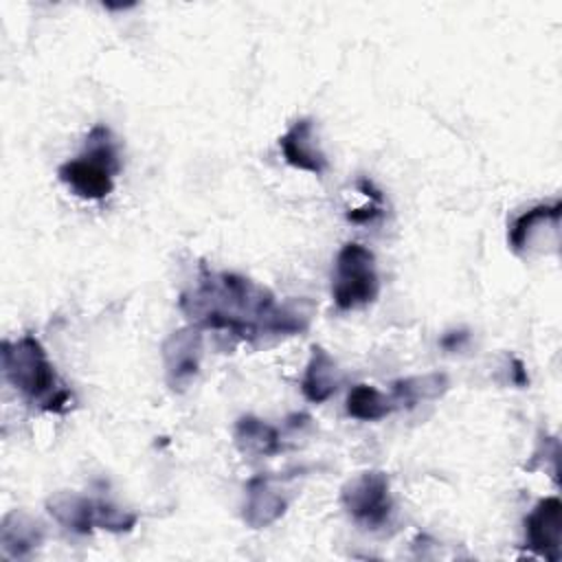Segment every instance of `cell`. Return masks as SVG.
Instances as JSON below:
<instances>
[{
	"label": "cell",
	"mask_w": 562,
	"mask_h": 562,
	"mask_svg": "<svg viewBox=\"0 0 562 562\" xmlns=\"http://www.w3.org/2000/svg\"><path fill=\"white\" fill-rule=\"evenodd\" d=\"M180 310L198 329H224L244 340L259 336H292L310 325L301 303L277 305L270 290L235 272L202 268L195 290L180 296Z\"/></svg>",
	"instance_id": "6da1fadb"
},
{
	"label": "cell",
	"mask_w": 562,
	"mask_h": 562,
	"mask_svg": "<svg viewBox=\"0 0 562 562\" xmlns=\"http://www.w3.org/2000/svg\"><path fill=\"white\" fill-rule=\"evenodd\" d=\"M2 373L7 382L44 411L66 413L72 406L70 393L59 382L42 342L26 334L2 342Z\"/></svg>",
	"instance_id": "7a4b0ae2"
},
{
	"label": "cell",
	"mask_w": 562,
	"mask_h": 562,
	"mask_svg": "<svg viewBox=\"0 0 562 562\" xmlns=\"http://www.w3.org/2000/svg\"><path fill=\"white\" fill-rule=\"evenodd\" d=\"M121 171L116 143L105 125H94L88 136L83 151L64 162L57 176L68 184L75 195L86 200H101L114 189V176Z\"/></svg>",
	"instance_id": "3957f363"
},
{
	"label": "cell",
	"mask_w": 562,
	"mask_h": 562,
	"mask_svg": "<svg viewBox=\"0 0 562 562\" xmlns=\"http://www.w3.org/2000/svg\"><path fill=\"white\" fill-rule=\"evenodd\" d=\"M380 292L375 257L358 241L345 244L336 255L331 299L338 310H356L373 303Z\"/></svg>",
	"instance_id": "277c9868"
},
{
	"label": "cell",
	"mask_w": 562,
	"mask_h": 562,
	"mask_svg": "<svg viewBox=\"0 0 562 562\" xmlns=\"http://www.w3.org/2000/svg\"><path fill=\"white\" fill-rule=\"evenodd\" d=\"M340 503L356 522L369 529L382 527L393 512L389 476L380 470L351 476L340 490Z\"/></svg>",
	"instance_id": "5b68a950"
},
{
	"label": "cell",
	"mask_w": 562,
	"mask_h": 562,
	"mask_svg": "<svg viewBox=\"0 0 562 562\" xmlns=\"http://www.w3.org/2000/svg\"><path fill=\"white\" fill-rule=\"evenodd\" d=\"M525 544L536 555L558 562L562 555V503L558 496L540 498L525 518Z\"/></svg>",
	"instance_id": "8992f818"
},
{
	"label": "cell",
	"mask_w": 562,
	"mask_h": 562,
	"mask_svg": "<svg viewBox=\"0 0 562 562\" xmlns=\"http://www.w3.org/2000/svg\"><path fill=\"white\" fill-rule=\"evenodd\" d=\"M202 358V336L198 327H184L173 331L162 342V360L167 369V380L173 389L187 386L198 369Z\"/></svg>",
	"instance_id": "52a82bcc"
},
{
	"label": "cell",
	"mask_w": 562,
	"mask_h": 562,
	"mask_svg": "<svg viewBox=\"0 0 562 562\" xmlns=\"http://www.w3.org/2000/svg\"><path fill=\"white\" fill-rule=\"evenodd\" d=\"M279 147L283 151V158L288 165L310 171L314 176H323L329 167L327 156L318 147V140L314 136V121L312 119H299L294 121L288 132L279 138Z\"/></svg>",
	"instance_id": "ba28073f"
},
{
	"label": "cell",
	"mask_w": 562,
	"mask_h": 562,
	"mask_svg": "<svg viewBox=\"0 0 562 562\" xmlns=\"http://www.w3.org/2000/svg\"><path fill=\"white\" fill-rule=\"evenodd\" d=\"M288 507V498L272 476H252L246 485L244 520L252 529H263L277 522Z\"/></svg>",
	"instance_id": "9c48e42d"
},
{
	"label": "cell",
	"mask_w": 562,
	"mask_h": 562,
	"mask_svg": "<svg viewBox=\"0 0 562 562\" xmlns=\"http://www.w3.org/2000/svg\"><path fill=\"white\" fill-rule=\"evenodd\" d=\"M48 514L75 533H90L99 522V501L75 494L57 492L46 501Z\"/></svg>",
	"instance_id": "30bf717a"
},
{
	"label": "cell",
	"mask_w": 562,
	"mask_h": 562,
	"mask_svg": "<svg viewBox=\"0 0 562 562\" xmlns=\"http://www.w3.org/2000/svg\"><path fill=\"white\" fill-rule=\"evenodd\" d=\"M338 386H340V371L336 360L321 345H312L310 362L301 380V391L305 400L321 404L329 400L338 391Z\"/></svg>",
	"instance_id": "8fae6325"
},
{
	"label": "cell",
	"mask_w": 562,
	"mask_h": 562,
	"mask_svg": "<svg viewBox=\"0 0 562 562\" xmlns=\"http://www.w3.org/2000/svg\"><path fill=\"white\" fill-rule=\"evenodd\" d=\"M0 544L7 558H26L42 544V527L24 512H11L0 527Z\"/></svg>",
	"instance_id": "7c38bea8"
},
{
	"label": "cell",
	"mask_w": 562,
	"mask_h": 562,
	"mask_svg": "<svg viewBox=\"0 0 562 562\" xmlns=\"http://www.w3.org/2000/svg\"><path fill=\"white\" fill-rule=\"evenodd\" d=\"M235 443L244 454L270 457L281 450V439L277 428L266 424L255 415H244L235 424Z\"/></svg>",
	"instance_id": "4fadbf2b"
},
{
	"label": "cell",
	"mask_w": 562,
	"mask_h": 562,
	"mask_svg": "<svg viewBox=\"0 0 562 562\" xmlns=\"http://www.w3.org/2000/svg\"><path fill=\"white\" fill-rule=\"evenodd\" d=\"M448 391L446 373H426L393 382L391 400L395 406H415L426 400H435Z\"/></svg>",
	"instance_id": "5bb4252c"
},
{
	"label": "cell",
	"mask_w": 562,
	"mask_h": 562,
	"mask_svg": "<svg viewBox=\"0 0 562 562\" xmlns=\"http://www.w3.org/2000/svg\"><path fill=\"white\" fill-rule=\"evenodd\" d=\"M393 408V400L369 384H356L347 395V415L360 422L384 419Z\"/></svg>",
	"instance_id": "9a60e30c"
},
{
	"label": "cell",
	"mask_w": 562,
	"mask_h": 562,
	"mask_svg": "<svg viewBox=\"0 0 562 562\" xmlns=\"http://www.w3.org/2000/svg\"><path fill=\"white\" fill-rule=\"evenodd\" d=\"M560 211H562V204H560V202H553V204H538V206H531L529 211H525L522 215H518V217L514 220V224L509 226V235H507L512 250L520 252V250L527 246V241H529V237H531V233H533V226L540 224V222H544V220H558V217H560Z\"/></svg>",
	"instance_id": "2e32d148"
},
{
	"label": "cell",
	"mask_w": 562,
	"mask_h": 562,
	"mask_svg": "<svg viewBox=\"0 0 562 562\" xmlns=\"http://www.w3.org/2000/svg\"><path fill=\"white\" fill-rule=\"evenodd\" d=\"M378 215H380V206H378V204H369V206H364V209L351 211L347 217H349L351 222H371V220L378 217Z\"/></svg>",
	"instance_id": "e0dca14e"
},
{
	"label": "cell",
	"mask_w": 562,
	"mask_h": 562,
	"mask_svg": "<svg viewBox=\"0 0 562 562\" xmlns=\"http://www.w3.org/2000/svg\"><path fill=\"white\" fill-rule=\"evenodd\" d=\"M468 338V331H450V334H446L443 338H441V345L446 347V349H457L463 340Z\"/></svg>",
	"instance_id": "ac0fdd59"
},
{
	"label": "cell",
	"mask_w": 562,
	"mask_h": 562,
	"mask_svg": "<svg viewBox=\"0 0 562 562\" xmlns=\"http://www.w3.org/2000/svg\"><path fill=\"white\" fill-rule=\"evenodd\" d=\"M514 380H516V384H520V386H525V384L529 382V378H527V373H525L520 360H514Z\"/></svg>",
	"instance_id": "d6986e66"
}]
</instances>
